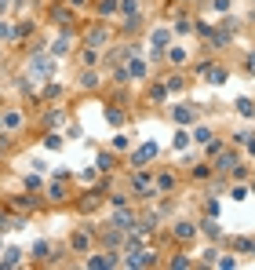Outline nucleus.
<instances>
[{
	"label": "nucleus",
	"mask_w": 255,
	"mask_h": 270,
	"mask_svg": "<svg viewBox=\"0 0 255 270\" xmlns=\"http://www.w3.org/2000/svg\"><path fill=\"white\" fill-rule=\"evenodd\" d=\"M91 230H95V227H84V230H77V234L70 237L73 252H88V248H91Z\"/></svg>",
	"instance_id": "f257e3e1"
},
{
	"label": "nucleus",
	"mask_w": 255,
	"mask_h": 270,
	"mask_svg": "<svg viewBox=\"0 0 255 270\" xmlns=\"http://www.w3.org/2000/svg\"><path fill=\"white\" fill-rule=\"evenodd\" d=\"M168 40H172V33H168V30H153V33H149V44H153V51H149V55H153V59H160V55H164V48H168Z\"/></svg>",
	"instance_id": "f03ea898"
},
{
	"label": "nucleus",
	"mask_w": 255,
	"mask_h": 270,
	"mask_svg": "<svg viewBox=\"0 0 255 270\" xmlns=\"http://www.w3.org/2000/svg\"><path fill=\"white\" fill-rule=\"evenodd\" d=\"M172 120L175 124H193V120H201V114H197V106H175Z\"/></svg>",
	"instance_id": "7ed1b4c3"
},
{
	"label": "nucleus",
	"mask_w": 255,
	"mask_h": 270,
	"mask_svg": "<svg viewBox=\"0 0 255 270\" xmlns=\"http://www.w3.org/2000/svg\"><path fill=\"white\" fill-rule=\"evenodd\" d=\"M237 168V154H215V172H233Z\"/></svg>",
	"instance_id": "20e7f679"
},
{
	"label": "nucleus",
	"mask_w": 255,
	"mask_h": 270,
	"mask_svg": "<svg viewBox=\"0 0 255 270\" xmlns=\"http://www.w3.org/2000/svg\"><path fill=\"white\" fill-rule=\"evenodd\" d=\"M153 157H157V143H146L143 150L131 157V164H135V168H143V164H146V161H153Z\"/></svg>",
	"instance_id": "39448f33"
},
{
	"label": "nucleus",
	"mask_w": 255,
	"mask_h": 270,
	"mask_svg": "<svg viewBox=\"0 0 255 270\" xmlns=\"http://www.w3.org/2000/svg\"><path fill=\"white\" fill-rule=\"evenodd\" d=\"M201 234H204V237H222L219 216H208V219H201Z\"/></svg>",
	"instance_id": "423d86ee"
},
{
	"label": "nucleus",
	"mask_w": 255,
	"mask_h": 270,
	"mask_svg": "<svg viewBox=\"0 0 255 270\" xmlns=\"http://www.w3.org/2000/svg\"><path fill=\"white\" fill-rule=\"evenodd\" d=\"M175 237L179 241H190V237H197V227H193V223H186V219H179L175 223Z\"/></svg>",
	"instance_id": "0eeeda50"
},
{
	"label": "nucleus",
	"mask_w": 255,
	"mask_h": 270,
	"mask_svg": "<svg viewBox=\"0 0 255 270\" xmlns=\"http://www.w3.org/2000/svg\"><path fill=\"white\" fill-rule=\"evenodd\" d=\"M30 70L44 77V73H51V59H48V55H33V59H30Z\"/></svg>",
	"instance_id": "6e6552de"
},
{
	"label": "nucleus",
	"mask_w": 255,
	"mask_h": 270,
	"mask_svg": "<svg viewBox=\"0 0 255 270\" xmlns=\"http://www.w3.org/2000/svg\"><path fill=\"white\" fill-rule=\"evenodd\" d=\"M204 80L208 84H226V70L222 66H204Z\"/></svg>",
	"instance_id": "1a4fd4ad"
},
{
	"label": "nucleus",
	"mask_w": 255,
	"mask_h": 270,
	"mask_svg": "<svg viewBox=\"0 0 255 270\" xmlns=\"http://www.w3.org/2000/svg\"><path fill=\"white\" fill-rule=\"evenodd\" d=\"M128 77L143 80V77H146V62H143V59H135V55H131V59H128Z\"/></svg>",
	"instance_id": "9d476101"
},
{
	"label": "nucleus",
	"mask_w": 255,
	"mask_h": 270,
	"mask_svg": "<svg viewBox=\"0 0 255 270\" xmlns=\"http://www.w3.org/2000/svg\"><path fill=\"white\" fill-rule=\"evenodd\" d=\"M233 110H237V114H241V117H248V120L255 117V102H252V99H244V95H241L237 102H233Z\"/></svg>",
	"instance_id": "9b49d317"
},
{
	"label": "nucleus",
	"mask_w": 255,
	"mask_h": 270,
	"mask_svg": "<svg viewBox=\"0 0 255 270\" xmlns=\"http://www.w3.org/2000/svg\"><path fill=\"white\" fill-rule=\"evenodd\" d=\"M95 168H99V172H113V154H109V150L95 154Z\"/></svg>",
	"instance_id": "f8f14e48"
},
{
	"label": "nucleus",
	"mask_w": 255,
	"mask_h": 270,
	"mask_svg": "<svg viewBox=\"0 0 255 270\" xmlns=\"http://www.w3.org/2000/svg\"><path fill=\"white\" fill-rule=\"evenodd\" d=\"M4 128L18 132V128H22V114H18V110H7V114H4Z\"/></svg>",
	"instance_id": "ddd939ff"
},
{
	"label": "nucleus",
	"mask_w": 255,
	"mask_h": 270,
	"mask_svg": "<svg viewBox=\"0 0 255 270\" xmlns=\"http://www.w3.org/2000/svg\"><path fill=\"white\" fill-rule=\"evenodd\" d=\"M66 48H70V33H62L59 40L51 44V55H55V59H62V55H66Z\"/></svg>",
	"instance_id": "4468645a"
},
{
	"label": "nucleus",
	"mask_w": 255,
	"mask_h": 270,
	"mask_svg": "<svg viewBox=\"0 0 255 270\" xmlns=\"http://www.w3.org/2000/svg\"><path fill=\"white\" fill-rule=\"evenodd\" d=\"M153 186H157V193H164V190H172V186H175V175H168V172H160Z\"/></svg>",
	"instance_id": "2eb2a0df"
},
{
	"label": "nucleus",
	"mask_w": 255,
	"mask_h": 270,
	"mask_svg": "<svg viewBox=\"0 0 255 270\" xmlns=\"http://www.w3.org/2000/svg\"><path fill=\"white\" fill-rule=\"evenodd\" d=\"M190 143H193V135L179 128V132H175V143H172V146H175V150H186V146H190Z\"/></svg>",
	"instance_id": "dca6fc26"
},
{
	"label": "nucleus",
	"mask_w": 255,
	"mask_h": 270,
	"mask_svg": "<svg viewBox=\"0 0 255 270\" xmlns=\"http://www.w3.org/2000/svg\"><path fill=\"white\" fill-rule=\"evenodd\" d=\"M168 59H172L175 66H182V62L190 59V51H186V48H168Z\"/></svg>",
	"instance_id": "f3484780"
},
{
	"label": "nucleus",
	"mask_w": 255,
	"mask_h": 270,
	"mask_svg": "<svg viewBox=\"0 0 255 270\" xmlns=\"http://www.w3.org/2000/svg\"><path fill=\"white\" fill-rule=\"evenodd\" d=\"M193 143L208 146V143H212V128H208V124H201V128H197V132H193Z\"/></svg>",
	"instance_id": "a211bd4d"
},
{
	"label": "nucleus",
	"mask_w": 255,
	"mask_h": 270,
	"mask_svg": "<svg viewBox=\"0 0 255 270\" xmlns=\"http://www.w3.org/2000/svg\"><path fill=\"white\" fill-rule=\"evenodd\" d=\"M18 259H22V252H18V248H7L4 259H0V267H18Z\"/></svg>",
	"instance_id": "6ab92c4d"
},
{
	"label": "nucleus",
	"mask_w": 255,
	"mask_h": 270,
	"mask_svg": "<svg viewBox=\"0 0 255 270\" xmlns=\"http://www.w3.org/2000/svg\"><path fill=\"white\" fill-rule=\"evenodd\" d=\"M48 193H51V201H62V197H66V179H55Z\"/></svg>",
	"instance_id": "aec40b11"
},
{
	"label": "nucleus",
	"mask_w": 255,
	"mask_h": 270,
	"mask_svg": "<svg viewBox=\"0 0 255 270\" xmlns=\"http://www.w3.org/2000/svg\"><path fill=\"white\" fill-rule=\"evenodd\" d=\"M190 30H193V18L190 15H179L175 18V33H190Z\"/></svg>",
	"instance_id": "412c9836"
},
{
	"label": "nucleus",
	"mask_w": 255,
	"mask_h": 270,
	"mask_svg": "<svg viewBox=\"0 0 255 270\" xmlns=\"http://www.w3.org/2000/svg\"><path fill=\"white\" fill-rule=\"evenodd\" d=\"M95 44H106V30H88V48H95Z\"/></svg>",
	"instance_id": "4be33fe9"
},
{
	"label": "nucleus",
	"mask_w": 255,
	"mask_h": 270,
	"mask_svg": "<svg viewBox=\"0 0 255 270\" xmlns=\"http://www.w3.org/2000/svg\"><path fill=\"white\" fill-rule=\"evenodd\" d=\"M80 88H88V91H91V88H99V73H91V70H88V73L80 77Z\"/></svg>",
	"instance_id": "5701e85b"
},
{
	"label": "nucleus",
	"mask_w": 255,
	"mask_h": 270,
	"mask_svg": "<svg viewBox=\"0 0 255 270\" xmlns=\"http://www.w3.org/2000/svg\"><path fill=\"white\" fill-rule=\"evenodd\" d=\"M120 11H124V18L139 15V0H120Z\"/></svg>",
	"instance_id": "b1692460"
},
{
	"label": "nucleus",
	"mask_w": 255,
	"mask_h": 270,
	"mask_svg": "<svg viewBox=\"0 0 255 270\" xmlns=\"http://www.w3.org/2000/svg\"><path fill=\"white\" fill-rule=\"evenodd\" d=\"M51 18H55L59 26H66V22H73V11L66 15V7H55V11H51Z\"/></svg>",
	"instance_id": "393cba45"
},
{
	"label": "nucleus",
	"mask_w": 255,
	"mask_h": 270,
	"mask_svg": "<svg viewBox=\"0 0 255 270\" xmlns=\"http://www.w3.org/2000/svg\"><path fill=\"white\" fill-rule=\"evenodd\" d=\"M106 120H109V124H124V114H120L117 106H109L106 110Z\"/></svg>",
	"instance_id": "a878e982"
},
{
	"label": "nucleus",
	"mask_w": 255,
	"mask_h": 270,
	"mask_svg": "<svg viewBox=\"0 0 255 270\" xmlns=\"http://www.w3.org/2000/svg\"><path fill=\"white\" fill-rule=\"evenodd\" d=\"M0 40H15V26L11 22H0Z\"/></svg>",
	"instance_id": "bb28decb"
},
{
	"label": "nucleus",
	"mask_w": 255,
	"mask_h": 270,
	"mask_svg": "<svg viewBox=\"0 0 255 270\" xmlns=\"http://www.w3.org/2000/svg\"><path fill=\"white\" fill-rule=\"evenodd\" d=\"M44 146H48V150H62V135H48V139H44Z\"/></svg>",
	"instance_id": "cd10ccee"
},
{
	"label": "nucleus",
	"mask_w": 255,
	"mask_h": 270,
	"mask_svg": "<svg viewBox=\"0 0 255 270\" xmlns=\"http://www.w3.org/2000/svg\"><path fill=\"white\" fill-rule=\"evenodd\" d=\"M33 256H36V259H48V241H36V245H33Z\"/></svg>",
	"instance_id": "c85d7f7f"
},
{
	"label": "nucleus",
	"mask_w": 255,
	"mask_h": 270,
	"mask_svg": "<svg viewBox=\"0 0 255 270\" xmlns=\"http://www.w3.org/2000/svg\"><path fill=\"white\" fill-rule=\"evenodd\" d=\"M182 84H186V80L179 77V73H175V77H168V91H182Z\"/></svg>",
	"instance_id": "c756f323"
},
{
	"label": "nucleus",
	"mask_w": 255,
	"mask_h": 270,
	"mask_svg": "<svg viewBox=\"0 0 255 270\" xmlns=\"http://www.w3.org/2000/svg\"><path fill=\"white\" fill-rule=\"evenodd\" d=\"M95 62H99V51L88 48V51H84V66H95Z\"/></svg>",
	"instance_id": "7c9ffc66"
},
{
	"label": "nucleus",
	"mask_w": 255,
	"mask_h": 270,
	"mask_svg": "<svg viewBox=\"0 0 255 270\" xmlns=\"http://www.w3.org/2000/svg\"><path fill=\"white\" fill-rule=\"evenodd\" d=\"M131 143V139L128 135H113V150H124V146Z\"/></svg>",
	"instance_id": "2f4dec72"
},
{
	"label": "nucleus",
	"mask_w": 255,
	"mask_h": 270,
	"mask_svg": "<svg viewBox=\"0 0 255 270\" xmlns=\"http://www.w3.org/2000/svg\"><path fill=\"white\" fill-rule=\"evenodd\" d=\"M230 193H233V201H244V197H248V186H233Z\"/></svg>",
	"instance_id": "473e14b6"
},
{
	"label": "nucleus",
	"mask_w": 255,
	"mask_h": 270,
	"mask_svg": "<svg viewBox=\"0 0 255 270\" xmlns=\"http://www.w3.org/2000/svg\"><path fill=\"white\" fill-rule=\"evenodd\" d=\"M212 7H215L219 15H226V11H230V0H212Z\"/></svg>",
	"instance_id": "72a5a7b5"
},
{
	"label": "nucleus",
	"mask_w": 255,
	"mask_h": 270,
	"mask_svg": "<svg viewBox=\"0 0 255 270\" xmlns=\"http://www.w3.org/2000/svg\"><path fill=\"white\" fill-rule=\"evenodd\" d=\"M149 95H153V99H164V95H168V84H157L153 91H149Z\"/></svg>",
	"instance_id": "f704fd0d"
},
{
	"label": "nucleus",
	"mask_w": 255,
	"mask_h": 270,
	"mask_svg": "<svg viewBox=\"0 0 255 270\" xmlns=\"http://www.w3.org/2000/svg\"><path fill=\"white\" fill-rule=\"evenodd\" d=\"M244 70H248V73H255V51L248 55V62H244Z\"/></svg>",
	"instance_id": "c9c22d12"
},
{
	"label": "nucleus",
	"mask_w": 255,
	"mask_h": 270,
	"mask_svg": "<svg viewBox=\"0 0 255 270\" xmlns=\"http://www.w3.org/2000/svg\"><path fill=\"white\" fill-rule=\"evenodd\" d=\"M70 4H73V7H80V4H84V0H70Z\"/></svg>",
	"instance_id": "e433bc0d"
}]
</instances>
